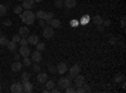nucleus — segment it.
<instances>
[{
	"mask_svg": "<svg viewBox=\"0 0 126 93\" xmlns=\"http://www.w3.org/2000/svg\"><path fill=\"white\" fill-rule=\"evenodd\" d=\"M40 1H43V0H34V3H40Z\"/></svg>",
	"mask_w": 126,
	"mask_h": 93,
	"instance_id": "47",
	"label": "nucleus"
},
{
	"mask_svg": "<svg viewBox=\"0 0 126 93\" xmlns=\"http://www.w3.org/2000/svg\"><path fill=\"white\" fill-rule=\"evenodd\" d=\"M0 92H1V87H0Z\"/></svg>",
	"mask_w": 126,
	"mask_h": 93,
	"instance_id": "49",
	"label": "nucleus"
},
{
	"mask_svg": "<svg viewBox=\"0 0 126 93\" xmlns=\"http://www.w3.org/2000/svg\"><path fill=\"white\" fill-rule=\"evenodd\" d=\"M27 39H28V44H32V45H35L39 42V37L37 34H30L27 37Z\"/></svg>",
	"mask_w": 126,
	"mask_h": 93,
	"instance_id": "8",
	"label": "nucleus"
},
{
	"mask_svg": "<svg viewBox=\"0 0 126 93\" xmlns=\"http://www.w3.org/2000/svg\"><path fill=\"white\" fill-rule=\"evenodd\" d=\"M76 92H78V93H85V91H83L82 87H77V88H76Z\"/></svg>",
	"mask_w": 126,
	"mask_h": 93,
	"instance_id": "44",
	"label": "nucleus"
},
{
	"mask_svg": "<svg viewBox=\"0 0 126 93\" xmlns=\"http://www.w3.org/2000/svg\"><path fill=\"white\" fill-rule=\"evenodd\" d=\"M62 1H63V0H62Z\"/></svg>",
	"mask_w": 126,
	"mask_h": 93,
	"instance_id": "51",
	"label": "nucleus"
},
{
	"mask_svg": "<svg viewBox=\"0 0 126 93\" xmlns=\"http://www.w3.org/2000/svg\"><path fill=\"white\" fill-rule=\"evenodd\" d=\"M20 19H22V22L24 24L32 25V24H34V22H35V13H33L30 9L25 10V12H23L22 14H20Z\"/></svg>",
	"mask_w": 126,
	"mask_h": 93,
	"instance_id": "1",
	"label": "nucleus"
},
{
	"mask_svg": "<svg viewBox=\"0 0 126 93\" xmlns=\"http://www.w3.org/2000/svg\"><path fill=\"white\" fill-rule=\"evenodd\" d=\"M18 34L20 35V38H27L28 34H29V29H28V27H20Z\"/></svg>",
	"mask_w": 126,
	"mask_h": 93,
	"instance_id": "14",
	"label": "nucleus"
},
{
	"mask_svg": "<svg viewBox=\"0 0 126 93\" xmlns=\"http://www.w3.org/2000/svg\"><path fill=\"white\" fill-rule=\"evenodd\" d=\"M44 16H46L44 10H38V12L35 13V18H38V19H44Z\"/></svg>",
	"mask_w": 126,
	"mask_h": 93,
	"instance_id": "23",
	"label": "nucleus"
},
{
	"mask_svg": "<svg viewBox=\"0 0 126 93\" xmlns=\"http://www.w3.org/2000/svg\"><path fill=\"white\" fill-rule=\"evenodd\" d=\"M0 34H1V30H0Z\"/></svg>",
	"mask_w": 126,
	"mask_h": 93,
	"instance_id": "50",
	"label": "nucleus"
},
{
	"mask_svg": "<svg viewBox=\"0 0 126 93\" xmlns=\"http://www.w3.org/2000/svg\"><path fill=\"white\" fill-rule=\"evenodd\" d=\"M33 5H34V0H23V4H22L23 9H25V10L32 9Z\"/></svg>",
	"mask_w": 126,
	"mask_h": 93,
	"instance_id": "16",
	"label": "nucleus"
},
{
	"mask_svg": "<svg viewBox=\"0 0 126 93\" xmlns=\"http://www.w3.org/2000/svg\"><path fill=\"white\" fill-rule=\"evenodd\" d=\"M5 14H6V6L0 4V16H4Z\"/></svg>",
	"mask_w": 126,
	"mask_h": 93,
	"instance_id": "28",
	"label": "nucleus"
},
{
	"mask_svg": "<svg viewBox=\"0 0 126 93\" xmlns=\"http://www.w3.org/2000/svg\"><path fill=\"white\" fill-rule=\"evenodd\" d=\"M3 24H4L5 27H10V25H12V22H10V20H5Z\"/></svg>",
	"mask_w": 126,
	"mask_h": 93,
	"instance_id": "43",
	"label": "nucleus"
},
{
	"mask_svg": "<svg viewBox=\"0 0 126 93\" xmlns=\"http://www.w3.org/2000/svg\"><path fill=\"white\" fill-rule=\"evenodd\" d=\"M23 68V63H20L19 60H15L14 63L12 64V70L13 72H20Z\"/></svg>",
	"mask_w": 126,
	"mask_h": 93,
	"instance_id": "15",
	"label": "nucleus"
},
{
	"mask_svg": "<svg viewBox=\"0 0 126 93\" xmlns=\"http://www.w3.org/2000/svg\"><path fill=\"white\" fill-rule=\"evenodd\" d=\"M39 27H42V28H44V27H47V23H46V20L44 19H39Z\"/></svg>",
	"mask_w": 126,
	"mask_h": 93,
	"instance_id": "35",
	"label": "nucleus"
},
{
	"mask_svg": "<svg viewBox=\"0 0 126 93\" xmlns=\"http://www.w3.org/2000/svg\"><path fill=\"white\" fill-rule=\"evenodd\" d=\"M73 79H75V83H76V86H77V87H82L83 84L86 83V78L83 77V76H81L79 73H78L77 76L73 77Z\"/></svg>",
	"mask_w": 126,
	"mask_h": 93,
	"instance_id": "5",
	"label": "nucleus"
},
{
	"mask_svg": "<svg viewBox=\"0 0 126 93\" xmlns=\"http://www.w3.org/2000/svg\"><path fill=\"white\" fill-rule=\"evenodd\" d=\"M8 42H9V40L6 39V37H4V35H0V45H4V47H6Z\"/></svg>",
	"mask_w": 126,
	"mask_h": 93,
	"instance_id": "26",
	"label": "nucleus"
},
{
	"mask_svg": "<svg viewBox=\"0 0 126 93\" xmlns=\"http://www.w3.org/2000/svg\"><path fill=\"white\" fill-rule=\"evenodd\" d=\"M20 39H22V38H20V35H19V34H14L12 40H13L14 43H19V40H20Z\"/></svg>",
	"mask_w": 126,
	"mask_h": 93,
	"instance_id": "31",
	"label": "nucleus"
},
{
	"mask_svg": "<svg viewBox=\"0 0 126 93\" xmlns=\"http://www.w3.org/2000/svg\"><path fill=\"white\" fill-rule=\"evenodd\" d=\"M92 22H93V24H96V25H102V22H103V19H102V16L101 15H94L93 18H92Z\"/></svg>",
	"mask_w": 126,
	"mask_h": 93,
	"instance_id": "18",
	"label": "nucleus"
},
{
	"mask_svg": "<svg viewBox=\"0 0 126 93\" xmlns=\"http://www.w3.org/2000/svg\"><path fill=\"white\" fill-rule=\"evenodd\" d=\"M30 49L28 48V45H20V49H19V54L22 55L23 58L24 57H29L30 55Z\"/></svg>",
	"mask_w": 126,
	"mask_h": 93,
	"instance_id": "7",
	"label": "nucleus"
},
{
	"mask_svg": "<svg viewBox=\"0 0 126 93\" xmlns=\"http://www.w3.org/2000/svg\"><path fill=\"white\" fill-rule=\"evenodd\" d=\"M115 80H116V82H121V80H124V76H122V74H117L116 77H115Z\"/></svg>",
	"mask_w": 126,
	"mask_h": 93,
	"instance_id": "37",
	"label": "nucleus"
},
{
	"mask_svg": "<svg viewBox=\"0 0 126 93\" xmlns=\"http://www.w3.org/2000/svg\"><path fill=\"white\" fill-rule=\"evenodd\" d=\"M22 86H23V92H25V93H30V92H33V84L30 83V80L23 82Z\"/></svg>",
	"mask_w": 126,
	"mask_h": 93,
	"instance_id": "9",
	"label": "nucleus"
},
{
	"mask_svg": "<svg viewBox=\"0 0 126 93\" xmlns=\"http://www.w3.org/2000/svg\"><path fill=\"white\" fill-rule=\"evenodd\" d=\"M66 92H67V93H75V92H76V88H73V87L68 86V87L66 88Z\"/></svg>",
	"mask_w": 126,
	"mask_h": 93,
	"instance_id": "34",
	"label": "nucleus"
},
{
	"mask_svg": "<svg viewBox=\"0 0 126 93\" xmlns=\"http://www.w3.org/2000/svg\"><path fill=\"white\" fill-rule=\"evenodd\" d=\"M72 79H73V77H72L71 74H69L67 78H66V77H62V78L58 80V87H59L61 89H66L68 86H71Z\"/></svg>",
	"mask_w": 126,
	"mask_h": 93,
	"instance_id": "2",
	"label": "nucleus"
},
{
	"mask_svg": "<svg viewBox=\"0 0 126 93\" xmlns=\"http://www.w3.org/2000/svg\"><path fill=\"white\" fill-rule=\"evenodd\" d=\"M19 43H20V45H28V39L27 38H22L19 40Z\"/></svg>",
	"mask_w": 126,
	"mask_h": 93,
	"instance_id": "33",
	"label": "nucleus"
},
{
	"mask_svg": "<svg viewBox=\"0 0 126 93\" xmlns=\"http://www.w3.org/2000/svg\"><path fill=\"white\" fill-rule=\"evenodd\" d=\"M29 79H30V74L28 73V72H23V73H22V83H23V82L29 80Z\"/></svg>",
	"mask_w": 126,
	"mask_h": 93,
	"instance_id": "25",
	"label": "nucleus"
},
{
	"mask_svg": "<svg viewBox=\"0 0 126 93\" xmlns=\"http://www.w3.org/2000/svg\"><path fill=\"white\" fill-rule=\"evenodd\" d=\"M48 68H49V70H50V72H52V73H53V74H54V73H57V69H56V68H54L53 66H49Z\"/></svg>",
	"mask_w": 126,
	"mask_h": 93,
	"instance_id": "40",
	"label": "nucleus"
},
{
	"mask_svg": "<svg viewBox=\"0 0 126 93\" xmlns=\"http://www.w3.org/2000/svg\"><path fill=\"white\" fill-rule=\"evenodd\" d=\"M18 1H23V0H18Z\"/></svg>",
	"mask_w": 126,
	"mask_h": 93,
	"instance_id": "48",
	"label": "nucleus"
},
{
	"mask_svg": "<svg viewBox=\"0 0 126 93\" xmlns=\"http://www.w3.org/2000/svg\"><path fill=\"white\" fill-rule=\"evenodd\" d=\"M79 72H81V67H79L78 64H75V66H72V67L69 68V74H71L72 77L77 76Z\"/></svg>",
	"mask_w": 126,
	"mask_h": 93,
	"instance_id": "13",
	"label": "nucleus"
},
{
	"mask_svg": "<svg viewBox=\"0 0 126 93\" xmlns=\"http://www.w3.org/2000/svg\"><path fill=\"white\" fill-rule=\"evenodd\" d=\"M53 18H54V13H52V12H49V13H46V16H44L46 23H48L49 20H52Z\"/></svg>",
	"mask_w": 126,
	"mask_h": 93,
	"instance_id": "22",
	"label": "nucleus"
},
{
	"mask_svg": "<svg viewBox=\"0 0 126 93\" xmlns=\"http://www.w3.org/2000/svg\"><path fill=\"white\" fill-rule=\"evenodd\" d=\"M116 42H117V39L115 38V37H112V38L109 40V43H110V44H112V45H115V44H116Z\"/></svg>",
	"mask_w": 126,
	"mask_h": 93,
	"instance_id": "39",
	"label": "nucleus"
},
{
	"mask_svg": "<svg viewBox=\"0 0 126 93\" xmlns=\"http://www.w3.org/2000/svg\"><path fill=\"white\" fill-rule=\"evenodd\" d=\"M32 67H33V70L37 72V73H38V72H40V66H39V63H35V62H34V64H32Z\"/></svg>",
	"mask_w": 126,
	"mask_h": 93,
	"instance_id": "29",
	"label": "nucleus"
},
{
	"mask_svg": "<svg viewBox=\"0 0 126 93\" xmlns=\"http://www.w3.org/2000/svg\"><path fill=\"white\" fill-rule=\"evenodd\" d=\"M56 69H57V73H58V74H64L68 70V67H67L66 63H63V62H62V63H58V64H57Z\"/></svg>",
	"mask_w": 126,
	"mask_h": 93,
	"instance_id": "6",
	"label": "nucleus"
},
{
	"mask_svg": "<svg viewBox=\"0 0 126 93\" xmlns=\"http://www.w3.org/2000/svg\"><path fill=\"white\" fill-rule=\"evenodd\" d=\"M50 92H53V93H59V92H61V89H59V88H54V87H53V88L50 89Z\"/></svg>",
	"mask_w": 126,
	"mask_h": 93,
	"instance_id": "42",
	"label": "nucleus"
},
{
	"mask_svg": "<svg viewBox=\"0 0 126 93\" xmlns=\"http://www.w3.org/2000/svg\"><path fill=\"white\" fill-rule=\"evenodd\" d=\"M44 84H46V89H48V91L50 92V89L54 87V80H52V79H49V80H48V79H47Z\"/></svg>",
	"mask_w": 126,
	"mask_h": 93,
	"instance_id": "20",
	"label": "nucleus"
},
{
	"mask_svg": "<svg viewBox=\"0 0 126 93\" xmlns=\"http://www.w3.org/2000/svg\"><path fill=\"white\" fill-rule=\"evenodd\" d=\"M125 25H126V20H125V18H122V19H121V27L125 28Z\"/></svg>",
	"mask_w": 126,
	"mask_h": 93,
	"instance_id": "45",
	"label": "nucleus"
},
{
	"mask_svg": "<svg viewBox=\"0 0 126 93\" xmlns=\"http://www.w3.org/2000/svg\"><path fill=\"white\" fill-rule=\"evenodd\" d=\"M35 47H37V50H39V52H43V50L46 49V43L38 42V43L35 44Z\"/></svg>",
	"mask_w": 126,
	"mask_h": 93,
	"instance_id": "24",
	"label": "nucleus"
},
{
	"mask_svg": "<svg viewBox=\"0 0 126 93\" xmlns=\"http://www.w3.org/2000/svg\"><path fill=\"white\" fill-rule=\"evenodd\" d=\"M82 88H83V91H85V92H91V87H90L87 83L83 84V86H82Z\"/></svg>",
	"mask_w": 126,
	"mask_h": 93,
	"instance_id": "36",
	"label": "nucleus"
},
{
	"mask_svg": "<svg viewBox=\"0 0 126 93\" xmlns=\"http://www.w3.org/2000/svg\"><path fill=\"white\" fill-rule=\"evenodd\" d=\"M90 20H91L90 15H83V16L81 18V20H79V24H81V25H86V24H88Z\"/></svg>",
	"mask_w": 126,
	"mask_h": 93,
	"instance_id": "19",
	"label": "nucleus"
},
{
	"mask_svg": "<svg viewBox=\"0 0 126 93\" xmlns=\"http://www.w3.org/2000/svg\"><path fill=\"white\" fill-rule=\"evenodd\" d=\"M10 91H12L13 93H20L23 92V86L20 82H14V83L10 86Z\"/></svg>",
	"mask_w": 126,
	"mask_h": 93,
	"instance_id": "4",
	"label": "nucleus"
},
{
	"mask_svg": "<svg viewBox=\"0 0 126 93\" xmlns=\"http://www.w3.org/2000/svg\"><path fill=\"white\" fill-rule=\"evenodd\" d=\"M20 57H22L20 54H15V55H14V59H15V60H19V59H20Z\"/></svg>",
	"mask_w": 126,
	"mask_h": 93,
	"instance_id": "46",
	"label": "nucleus"
},
{
	"mask_svg": "<svg viewBox=\"0 0 126 93\" xmlns=\"http://www.w3.org/2000/svg\"><path fill=\"white\" fill-rule=\"evenodd\" d=\"M30 55H32V60L33 62H35V63H40L42 54H40L39 50H35V52H33V53H30Z\"/></svg>",
	"mask_w": 126,
	"mask_h": 93,
	"instance_id": "12",
	"label": "nucleus"
},
{
	"mask_svg": "<svg viewBox=\"0 0 126 93\" xmlns=\"http://www.w3.org/2000/svg\"><path fill=\"white\" fill-rule=\"evenodd\" d=\"M48 25H50L52 28H53V29H59L61 27H62V24H61V20L59 19H52V20H49V22L47 23Z\"/></svg>",
	"mask_w": 126,
	"mask_h": 93,
	"instance_id": "10",
	"label": "nucleus"
},
{
	"mask_svg": "<svg viewBox=\"0 0 126 93\" xmlns=\"http://www.w3.org/2000/svg\"><path fill=\"white\" fill-rule=\"evenodd\" d=\"M43 35H44V38H47V39L52 38V37L54 35V29L52 28L50 25L44 27V28H43Z\"/></svg>",
	"mask_w": 126,
	"mask_h": 93,
	"instance_id": "3",
	"label": "nucleus"
},
{
	"mask_svg": "<svg viewBox=\"0 0 126 93\" xmlns=\"http://www.w3.org/2000/svg\"><path fill=\"white\" fill-rule=\"evenodd\" d=\"M23 66L30 67V66H32V59H29L28 57H24V59H23Z\"/></svg>",
	"mask_w": 126,
	"mask_h": 93,
	"instance_id": "27",
	"label": "nucleus"
},
{
	"mask_svg": "<svg viewBox=\"0 0 126 93\" xmlns=\"http://www.w3.org/2000/svg\"><path fill=\"white\" fill-rule=\"evenodd\" d=\"M6 47H8V49H9L10 52H15V50H16V43H14L13 40H12V42H8Z\"/></svg>",
	"mask_w": 126,
	"mask_h": 93,
	"instance_id": "21",
	"label": "nucleus"
},
{
	"mask_svg": "<svg viewBox=\"0 0 126 93\" xmlns=\"http://www.w3.org/2000/svg\"><path fill=\"white\" fill-rule=\"evenodd\" d=\"M111 24V20L110 19H106V20H103V22H102V25L103 27H109Z\"/></svg>",
	"mask_w": 126,
	"mask_h": 93,
	"instance_id": "38",
	"label": "nucleus"
},
{
	"mask_svg": "<svg viewBox=\"0 0 126 93\" xmlns=\"http://www.w3.org/2000/svg\"><path fill=\"white\" fill-rule=\"evenodd\" d=\"M54 5H56V8H63V1H62V0H56V1H54Z\"/></svg>",
	"mask_w": 126,
	"mask_h": 93,
	"instance_id": "32",
	"label": "nucleus"
},
{
	"mask_svg": "<svg viewBox=\"0 0 126 93\" xmlns=\"http://www.w3.org/2000/svg\"><path fill=\"white\" fill-rule=\"evenodd\" d=\"M14 13H15V14H22V13H23V6H19V5L15 6V8H14Z\"/></svg>",
	"mask_w": 126,
	"mask_h": 93,
	"instance_id": "30",
	"label": "nucleus"
},
{
	"mask_svg": "<svg viewBox=\"0 0 126 93\" xmlns=\"http://www.w3.org/2000/svg\"><path fill=\"white\" fill-rule=\"evenodd\" d=\"M79 24V22H77V20H72V22H71V25L72 27H76V25H78Z\"/></svg>",
	"mask_w": 126,
	"mask_h": 93,
	"instance_id": "41",
	"label": "nucleus"
},
{
	"mask_svg": "<svg viewBox=\"0 0 126 93\" xmlns=\"http://www.w3.org/2000/svg\"><path fill=\"white\" fill-rule=\"evenodd\" d=\"M47 79H48V74H47V73H44V72H38V76H37V80L39 82V83L44 84Z\"/></svg>",
	"mask_w": 126,
	"mask_h": 93,
	"instance_id": "11",
	"label": "nucleus"
},
{
	"mask_svg": "<svg viewBox=\"0 0 126 93\" xmlns=\"http://www.w3.org/2000/svg\"><path fill=\"white\" fill-rule=\"evenodd\" d=\"M63 6L67 9H73L76 6V0H63Z\"/></svg>",
	"mask_w": 126,
	"mask_h": 93,
	"instance_id": "17",
	"label": "nucleus"
}]
</instances>
